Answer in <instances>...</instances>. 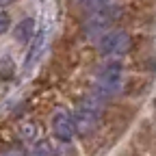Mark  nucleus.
Masks as SVG:
<instances>
[{
	"mask_svg": "<svg viewBox=\"0 0 156 156\" xmlns=\"http://www.w3.org/2000/svg\"><path fill=\"white\" fill-rule=\"evenodd\" d=\"M30 156H54V147L46 139H41L30 147Z\"/></svg>",
	"mask_w": 156,
	"mask_h": 156,
	"instance_id": "obj_8",
	"label": "nucleus"
},
{
	"mask_svg": "<svg viewBox=\"0 0 156 156\" xmlns=\"http://www.w3.org/2000/svg\"><path fill=\"white\" fill-rule=\"evenodd\" d=\"M130 48H132V37L126 30H108L98 41V50L104 56H122Z\"/></svg>",
	"mask_w": 156,
	"mask_h": 156,
	"instance_id": "obj_3",
	"label": "nucleus"
},
{
	"mask_svg": "<svg viewBox=\"0 0 156 156\" xmlns=\"http://www.w3.org/2000/svg\"><path fill=\"white\" fill-rule=\"evenodd\" d=\"M9 26H11L9 15H7V13H0V35H5V33L9 30Z\"/></svg>",
	"mask_w": 156,
	"mask_h": 156,
	"instance_id": "obj_10",
	"label": "nucleus"
},
{
	"mask_svg": "<svg viewBox=\"0 0 156 156\" xmlns=\"http://www.w3.org/2000/svg\"><path fill=\"white\" fill-rule=\"evenodd\" d=\"M52 132L58 141H72L74 134H76L74 115L67 111H56L52 115Z\"/></svg>",
	"mask_w": 156,
	"mask_h": 156,
	"instance_id": "obj_5",
	"label": "nucleus"
},
{
	"mask_svg": "<svg viewBox=\"0 0 156 156\" xmlns=\"http://www.w3.org/2000/svg\"><path fill=\"white\" fill-rule=\"evenodd\" d=\"M5 156H26V154L20 150H9V152H5Z\"/></svg>",
	"mask_w": 156,
	"mask_h": 156,
	"instance_id": "obj_11",
	"label": "nucleus"
},
{
	"mask_svg": "<svg viewBox=\"0 0 156 156\" xmlns=\"http://www.w3.org/2000/svg\"><path fill=\"white\" fill-rule=\"evenodd\" d=\"M119 17V9H115V7H102V9H98V11H91L89 20H87V24H85V30L87 35H104L111 30L113 22Z\"/></svg>",
	"mask_w": 156,
	"mask_h": 156,
	"instance_id": "obj_4",
	"label": "nucleus"
},
{
	"mask_svg": "<svg viewBox=\"0 0 156 156\" xmlns=\"http://www.w3.org/2000/svg\"><path fill=\"white\" fill-rule=\"evenodd\" d=\"M100 115H102V102H100V98H87L85 102H80L78 111L74 113L76 132H80V134L93 132L95 126L100 124Z\"/></svg>",
	"mask_w": 156,
	"mask_h": 156,
	"instance_id": "obj_2",
	"label": "nucleus"
},
{
	"mask_svg": "<svg viewBox=\"0 0 156 156\" xmlns=\"http://www.w3.org/2000/svg\"><path fill=\"white\" fill-rule=\"evenodd\" d=\"M35 37V20L33 17H24L22 22L15 26V39L17 41H33Z\"/></svg>",
	"mask_w": 156,
	"mask_h": 156,
	"instance_id": "obj_6",
	"label": "nucleus"
},
{
	"mask_svg": "<svg viewBox=\"0 0 156 156\" xmlns=\"http://www.w3.org/2000/svg\"><path fill=\"white\" fill-rule=\"evenodd\" d=\"M44 44H46V35L44 33H39V35L33 37V46H30L28 56H26V67H30L37 58H39V54H41V50H44Z\"/></svg>",
	"mask_w": 156,
	"mask_h": 156,
	"instance_id": "obj_7",
	"label": "nucleus"
},
{
	"mask_svg": "<svg viewBox=\"0 0 156 156\" xmlns=\"http://www.w3.org/2000/svg\"><path fill=\"white\" fill-rule=\"evenodd\" d=\"M124 85V67L122 63L111 61L106 65H102V69L98 72L95 78V89H98V98H108L113 93H117Z\"/></svg>",
	"mask_w": 156,
	"mask_h": 156,
	"instance_id": "obj_1",
	"label": "nucleus"
},
{
	"mask_svg": "<svg viewBox=\"0 0 156 156\" xmlns=\"http://www.w3.org/2000/svg\"><path fill=\"white\" fill-rule=\"evenodd\" d=\"M80 5L87 7V9H91V11H98V9L106 7V5H108V0H80Z\"/></svg>",
	"mask_w": 156,
	"mask_h": 156,
	"instance_id": "obj_9",
	"label": "nucleus"
},
{
	"mask_svg": "<svg viewBox=\"0 0 156 156\" xmlns=\"http://www.w3.org/2000/svg\"><path fill=\"white\" fill-rule=\"evenodd\" d=\"M9 2H13V0H0V5H9Z\"/></svg>",
	"mask_w": 156,
	"mask_h": 156,
	"instance_id": "obj_12",
	"label": "nucleus"
}]
</instances>
